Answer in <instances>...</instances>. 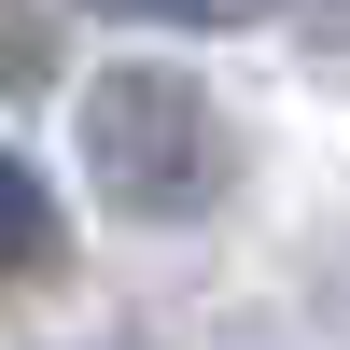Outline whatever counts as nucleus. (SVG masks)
<instances>
[{"label": "nucleus", "instance_id": "f257e3e1", "mask_svg": "<svg viewBox=\"0 0 350 350\" xmlns=\"http://www.w3.org/2000/svg\"><path fill=\"white\" fill-rule=\"evenodd\" d=\"M84 168L126 224H196L224 196V112L183 70H98L84 84Z\"/></svg>", "mask_w": 350, "mask_h": 350}, {"label": "nucleus", "instance_id": "f03ea898", "mask_svg": "<svg viewBox=\"0 0 350 350\" xmlns=\"http://www.w3.org/2000/svg\"><path fill=\"white\" fill-rule=\"evenodd\" d=\"M56 252H70V224H56V196L28 183V154H0V280H42Z\"/></svg>", "mask_w": 350, "mask_h": 350}, {"label": "nucleus", "instance_id": "7ed1b4c3", "mask_svg": "<svg viewBox=\"0 0 350 350\" xmlns=\"http://www.w3.org/2000/svg\"><path fill=\"white\" fill-rule=\"evenodd\" d=\"M98 14H126V28H239L267 0H98Z\"/></svg>", "mask_w": 350, "mask_h": 350}]
</instances>
